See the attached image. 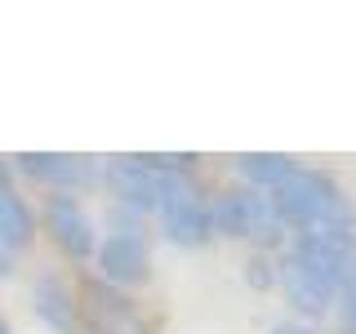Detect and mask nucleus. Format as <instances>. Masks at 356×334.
Segmentation results:
<instances>
[{
    "label": "nucleus",
    "mask_w": 356,
    "mask_h": 334,
    "mask_svg": "<svg viewBox=\"0 0 356 334\" xmlns=\"http://www.w3.org/2000/svg\"><path fill=\"white\" fill-rule=\"evenodd\" d=\"M267 200H272L276 218L289 223V228H298V237H307V232H352L348 200H343L339 187L316 170L294 165V170L267 192Z\"/></svg>",
    "instance_id": "obj_1"
},
{
    "label": "nucleus",
    "mask_w": 356,
    "mask_h": 334,
    "mask_svg": "<svg viewBox=\"0 0 356 334\" xmlns=\"http://www.w3.org/2000/svg\"><path fill=\"white\" fill-rule=\"evenodd\" d=\"M156 214L165 223V237L178 245H200L209 241L214 223H209V205L192 183L187 170H161V187H156Z\"/></svg>",
    "instance_id": "obj_2"
},
{
    "label": "nucleus",
    "mask_w": 356,
    "mask_h": 334,
    "mask_svg": "<svg viewBox=\"0 0 356 334\" xmlns=\"http://www.w3.org/2000/svg\"><path fill=\"white\" fill-rule=\"evenodd\" d=\"M209 223L227 237H245V241H272L281 232V218H276L272 200L259 187H236V192H222L214 205H209Z\"/></svg>",
    "instance_id": "obj_3"
},
{
    "label": "nucleus",
    "mask_w": 356,
    "mask_h": 334,
    "mask_svg": "<svg viewBox=\"0 0 356 334\" xmlns=\"http://www.w3.org/2000/svg\"><path fill=\"white\" fill-rule=\"evenodd\" d=\"M294 259H303L312 272H321L334 285V294L356 299V237L352 232H307L294 245Z\"/></svg>",
    "instance_id": "obj_4"
},
{
    "label": "nucleus",
    "mask_w": 356,
    "mask_h": 334,
    "mask_svg": "<svg viewBox=\"0 0 356 334\" xmlns=\"http://www.w3.org/2000/svg\"><path fill=\"white\" fill-rule=\"evenodd\" d=\"M147 267H152L147 237H143L134 223H120V228H111L107 237L98 241V272H103L111 285L147 281Z\"/></svg>",
    "instance_id": "obj_5"
},
{
    "label": "nucleus",
    "mask_w": 356,
    "mask_h": 334,
    "mask_svg": "<svg viewBox=\"0 0 356 334\" xmlns=\"http://www.w3.org/2000/svg\"><path fill=\"white\" fill-rule=\"evenodd\" d=\"M103 183L111 187V196L120 205H129L134 214L156 209V187H161V170L147 156H111L103 165Z\"/></svg>",
    "instance_id": "obj_6"
},
{
    "label": "nucleus",
    "mask_w": 356,
    "mask_h": 334,
    "mask_svg": "<svg viewBox=\"0 0 356 334\" xmlns=\"http://www.w3.org/2000/svg\"><path fill=\"white\" fill-rule=\"evenodd\" d=\"M44 223H49V232H54V241H58V250H67L72 259H89V254L98 250L94 218L85 214V205H81L76 196L54 192L49 205H44Z\"/></svg>",
    "instance_id": "obj_7"
},
{
    "label": "nucleus",
    "mask_w": 356,
    "mask_h": 334,
    "mask_svg": "<svg viewBox=\"0 0 356 334\" xmlns=\"http://www.w3.org/2000/svg\"><path fill=\"white\" fill-rule=\"evenodd\" d=\"M281 289H285L289 303L298 312H307V317H321V312L334 303V285L321 272H312L303 259H294V254L281 263Z\"/></svg>",
    "instance_id": "obj_8"
},
{
    "label": "nucleus",
    "mask_w": 356,
    "mask_h": 334,
    "mask_svg": "<svg viewBox=\"0 0 356 334\" xmlns=\"http://www.w3.org/2000/svg\"><path fill=\"white\" fill-rule=\"evenodd\" d=\"M18 165H22V174L40 178V183H54V187H81V183H89V178L98 174L94 161L67 156V152H22Z\"/></svg>",
    "instance_id": "obj_9"
},
{
    "label": "nucleus",
    "mask_w": 356,
    "mask_h": 334,
    "mask_svg": "<svg viewBox=\"0 0 356 334\" xmlns=\"http://www.w3.org/2000/svg\"><path fill=\"white\" fill-rule=\"evenodd\" d=\"M31 209H27V200L18 196V187H14V178H9V170L0 165V241L9 245V250H27L31 245Z\"/></svg>",
    "instance_id": "obj_10"
},
{
    "label": "nucleus",
    "mask_w": 356,
    "mask_h": 334,
    "mask_svg": "<svg viewBox=\"0 0 356 334\" xmlns=\"http://www.w3.org/2000/svg\"><path fill=\"white\" fill-rule=\"evenodd\" d=\"M31 299H36V317L44 321V326L58 330V334H72L76 303H72V294H67V285L58 281V276H40L36 289H31Z\"/></svg>",
    "instance_id": "obj_11"
},
{
    "label": "nucleus",
    "mask_w": 356,
    "mask_h": 334,
    "mask_svg": "<svg viewBox=\"0 0 356 334\" xmlns=\"http://www.w3.org/2000/svg\"><path fill=\"white\" fill-rule=\"evenodd\" d=\"M236 170L250 187H259V192H272L281 178L294 170V161L289 156H267V152H254V156H236Z\"/></svg>",
    "instance_id": "obj_12"
},
{
    "label": "nucleus",
    "mask_w": 356,
    "mask_h": 334,
    "mask_svg": "<svg viewBox=\"0 0 356 334\" xmlns=\"http://www.w3.org/2000/svg\"><path fill=\"white\" fill-rule=\"evenodd\" d=\"M14 259H18V250H9V245L0 241V276H9V272H14Z\"/></svg>",
    "instance_id": "obj_13"
},
{
    "label": "nucleus",
    "mask_w": 356,
    "mask_h": 334,
    "mask_svg": "<svg viewBox=\"0 0 356 334\" xmlns=\"http://www.w3.org/2000/svg\"><path fill=\"white\" fill-rule=\"evenodd\" d=\"M272 334H312L307 326H298V321H281V326H276Z\"/></svg>",
    "instance_id": "obj_14"
},
{
    "label": "nucleus",
    "mask_w": 356,
    "mask_h": 334,
    "mask_svg": "<svg viewBox=\"0 0 356 334\" xmlns=\"http://www.w3.org/2000/svg\"><path fill=\"white\" fill-rule=\"evenodd\" d=\"M348 321H352V326H356V299H352V308H348Z\"/></svg>",
    "instance_id": "obj_15"
},
{
    "label": "nucleus",
    "mask_w": 356,
    "mask_h": 334,
    "mask_svg": "<svg viewBox=\"0 0 356 334\" xmlns=\"http://www.w3.org/2000/svg\"><path fill=\"white\" fill-rule=\"evenodd\" d=\"M0 334H9V326H5V321H0Z\"/></svg>",
    "instance_id": "obj_16"
}]
</instances>
